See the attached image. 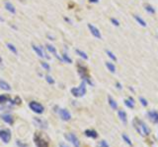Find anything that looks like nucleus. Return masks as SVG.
Wrapping results in <instances>:
<instances>
[{
    "label": "nucleus",
    "mask_w": 158,
    "mask_h": 147,
    "mask_svg": "<svg viewBox=\"0 0 158 147\" xmlns=\"http://www.w3.org/2000/svg\"><path fill=\"white\" fill-rule=\"evenodd\" d=\"M132 124H133V126L136 130V131L138 133H140L141 135H148L150 133V130L147 128V125L142 121L138 120V119H133Z\"/></svg>",
    "instance_id": "f257e3e1"
},
{
    "label": "nucleus",
    "mask_w": 158,
    "mask_h": 147,
    "mask_svg": "<svg viewBox=\"0 0 158 147\" xmlns=\"http://www.w3.org/2000/svg\"><path fill=\"white\" fill-rule=\"evenodd\" d=\"M71 93L75 97H82V96H84L85 93H86V82H85V81L81 82V84L79 85V87L71 88Z\"/></svg>",
    "instance_id": "f03ea898"
},
{
    "label": "nucleus",
    "mask_w": 158,
    "mask_h": 147,
    "mask_svg": "<svg viewBox=\"0 0 158 147\" xmlns=\"http://www.w3.org/2000/svg\"><path fill=\"white\" fill-rule=\"evenodd\" d=\"M29 107H30V109L32 110V111H34L35 113H37V114H42V113H44V111H45L44 106H43L42 104H40L39 102H36V101L30 102Z\"/></svg>",
    "instance_id": "7ed1b4c3"
},
{
    "label": "nucleus",
    "mask_w": 158,
    "mask_h": 147,
    "mask_svg": "<svg viewBox=\"0 0 158 147\" xmlns=\"http://www.w3.org/2000/svg\"><path fill=\"white\" fill-rule=\"evenodd\" d=\"M34 141L36 143L37 147H49V143L48 141H45V139L42 137V135L40 133H36L34 136Z\"/></svg>",
    "instance_id": "20e7f679"
},
{
    "label": "nucleus",
    "mask_w": 158,
    "mask_h": 147,
    "mask_svg": "<svg viewBox=\"0 0 158 147\" xmlns=\"http://www.w3.org/2000/svg\"><path fill=\"white\" fill-rule=\"evenodd\" d=\"M64 136H65V138L67 139L68 141H70L72 144H73L74 147H79V146H80L79 139L76 137V135H75V134H73V133H66Z\"/></svg>",
    "instance_id": "39448f33"
},
{
    "label": "nucleus",
    "mask_w": 158,
    "mask_h": 147,
    "mask_svg": "<svg viewBox=\"0 0 158 147\" xmlns=\"http://www.w3.org/2000/svg\"><path fill=\"white\" fill-rule=\"evenodd\" d=\"M0 138L2 139V141L4 143H8L10 141V138H11V133L8 130H2L0 131Z\"/></svg>",
    "instance_id": "423d86ee"
},
{
    "label": "nucleus",
    "mask_w": 158,
    "mask_h": 147,
    "mask_svg": "<svg viewBox=\"0 0 158 147\" xmlns=\"http://www.w3.org/2000/svg\"><path fill=\"white\" fill-rule=\"evenodd\" d=\"M34 122L36 123V125L40 126L41 129L43 130H45L48 129V122L42 118H39V117H34Z\"/></svg>",
    "instance_id": "0eeeda50"
},
{
    "label": "nucleus",
    "mask_w": 158,
    "mask_h": 147,
    "mask_svg": "<svg viewBox=\"0 0 158 147\" xmlns=\"http://www.w3.org/2000/svg\"><path fill=\"white\" fill-rule=\"evenodd\" d=\"M59 113V116L63 121H69L71 119V114L68 112L66 109H60L58 111Z\"/></svg>",
    "instance_id": "6e6552de"
},
{
    "label": "nucleus",
    "mask_w": 158,
    "mask_h": 147,
    "mask_svg": "<svg viewBox=\"0 0 158 147\" xmlns=\"http://www.w3.org/2000/svg\"><path fill=\"white\" fill-rule=\"evenodd\" d=\"M45 47H46V50L49 51V52H51V53H52V54L56 56V58H57L59 61H63L62 60V58L59 56V55L57 54V49H56V47L53 46V45H51V44H46L45 45Z\"/></svg>",
    "instance_id": "1a4fd4ad"
},
{
    "label": "nucleus",
    "mask_w": 158,
    "mask_h": 147,
    "mask_svg": "<svg viewBox=\"0 0 158 147\" xmlns=\"http://www.w3.org/2000/svg\"><path fill=\"white\" fill-rule=\"evenodd\" d=\"M88 27H89V30H90L91 33H92V34H93L95 37L100 38V39H101V37H102L101 33H100L99 30H98L96 27H94V26H93V25H91V24H88Z\"/></svg>",
    "instance_id": "9d476101"
},
{
    "label": "nucleus",
    "mask_w": 158,
    "mask_h": 147,
    "mask_svg": "<svg viewBox=\"0 0 158 147\" xmlns=\"http://www.w3.org/2000/svg\"><path fill=\"white\" fill-rule=\"evenodd\" d=\"M148 118H149V120L151 121L152 123L154 124H158V113L156 111H149L148 113Z\"/></svg>",
    "instance_id": "9b49d317"
},
{
    "label": "nucleus",
    "mask_w": 158,
    "mask_h": 147,
    "mask_svg": "<svg viewBox=\"0 0 158 147\" xmlns=\"http://www.w3.org/2000/svg\"><path fill=\"white\" fill-rule=\"evenodd\" d=\"M1 118H2V120L4 121L6 124H8V125H12V124L14 123V119H13V117H12L10 114L1 115Z\"/></svg>",
    "instance_id": "f8f14e48"
},
{
    "label": "nucleus",
    "mask_w": 158,
    "mask_h": 147,
    "mask_svg": "<svg viewBox=\"0 0 158 147\" xmlns=\"http://www.w3.org/2000/svg\"><path fill=\"white\" fill-rule=\"evenodd\" d=\"M32 48H33V50L37 53V55H38L39 57H41V58H44V57H45V53L43 52L42 47H40V46H37V45L33 44V45H32Z\"/></svg>",
    "instance_id": "ddd939ff"
},
{
    "label": "nucleus",
    "mask_w": 158,
    "mask_h": 147,
    "mask_svg": "<svg viewBox=\"0 0 158 147\" xmlns=\"http://www.w3.org/2000/svg\"><path fill=\"white\" fill-rule=\"evenodd\" d=\"M0 88L3 89V90H6V91L11 90L10 84H9L7 82H5V81H3V80H0Z\"/></svg>",
    "instance_id": "4468645a"
},
{
    "label": "nucleus",
    "mask_w": 158,
    "mask_h": 147,
    "mask_svg": "<svg viewBox=\"0 0 158 147\" xmlns=\"http://www.w3.org/2000/svg\"><path fill=\"white\" fill-rule=\"evenodd\" d=\"M5 8H6V10L8 12H10L11 14H15V13H16V8H15V6L13 5L11 2H6Z\"/></svg>",
    "instance_id": "2eb2a0df"
},
{
    "label": "nucleus",
    "mask_w": 158,
    "mask_h": 147,
    "mask_svg": "<svg viewBox=\"0 0 158 147\" xmlns=\"http://www.w3.org/2000/svg\"><path fill=\"white\" fill-rule=\"evenodd\" d=\"M119 118L121 119V121L124 123V125H127L128 119H127V114H125L124 111H123V110H120V111H119Z\"/></svg>",
    "instance_id": "dca6fc26"
},
{
    "label": "nucleus",
    "mask_w": 158,
    "mask_h": 147,
    "mask_svg": "<svg viewBox=\"0 0 158 147\" xmlns=\"http://www.w3.org/2000/svg\"><path fill=\"white\" fill-rule=\"evenodd\" d=\"M85 135L91 137V138H97L98 133H97V131H93V130H87V131H85Z\"/></svg>",
    "instance_id": "f3484780"
},
{
    "label": "nucleus",
    "mask_w": 158,
    "mask_h": 147,
    "mask_svg": "<svg viewBox=\"0 0 158 147\" xmlns=\"http://www.w3.org/2000/svg\"><path fill=\"white\" fill-rule=\"evenodd\" d=\"M108 101H109L110 106L112 107V109H117V108H118V104L116 103V101H115V100H114L111 96H109V97H108Z\"/></svg>",
    "instance_id": "a211bd4d"
},
{
    "label": "nucleus",
    "mask_w": 158,
    "mask_h": 147,
    "mask_svg": "<svg viewBox=\"0 0 158 147\" xmlns=\"http://www.w3.org/2000/svg\"><path fill=\"white\" fill-rule=\"evenodd\" d=\"M124 104H125L129 108H130V109L135 108V101H133V99L131 97H130L129 100H125V101H124Z\"/></svg>",
    "instance_id": "6ab92c4d"
},
{
    "label": "nucleus",
    "mask_w": 158,
    "mask_h": 147,
    "mask_svg": "<svg viewBox=\"0 0 158 147\" xmlns=\"http://www.w3.org/2000/svg\"><path fill=\"white\" fill-rule=\"evenodd\" d=\"M7 47H8V49L11 51V52H13L15 55L18 54V51H17V48L15 47V45H13L12 43H7Z\"/></svg>",
    "instance_id": "aec40b11"
},
{
    "label": "nucleus",
    "mask_w": 158,
    "mask_h": 147,
    "mask_svg": "<svg viewBox=\"0 0 158 147\" xmlns=\"http://www.w3.org/2000/svg\"><path fill=\"white\" fill-rule=\"evenodd\" d=\"M106 67H107L108 70L111 72V73H115V72H116V68H115V66H114L112 63L107 62V63H106Z\"/></svg>",
    "instance_id": "412c9836"
},
{
    "label": "nucleus",
    "mask_w": 158,
    "mask_h": 147,
    "mask_svg": "<svg viewBox=\"0 0 158 147\" xmlns=\"http://www.w3.org/2000/svg\"><path fill=\"white\" fill-rule=\"evenodd\" d=\"M75 51H76V53H77V54H78L80 57H82L83 59H85V60H87V59H88V56L86 55V53H85V52L81 51V50H79V49H76Z\"/></svg>",
    "instance_id": "4be33fe9"
},
{
    "label": "nucleus",
    "mask_w": 158,
    "mask_h": 147,
    "mask_svg": "<svg viewBox=\"0 0 158 147\" xmlns=\"http://www.w3.org/2000/svg\"><path fill=\"white\" fill-rule=\"evenodd\" d=\"M135 19H136V21H137V23H139L142 27H146V23L144 22L142 19H141L140 17H138V16H136V15H135Z\"/></svg>",
    "instance_id": "5701e85b"
},
{
    "label": "nucleus",
    "mask_w": 158,
    "mask_h": 147,
    "mask_svg": "<svg viewBox=\"0 0 158 147\" xmlns=\"http://www.w3.org/2000/svg\"><path fill=\"white\" fill-rule=\"evenodd\" d=\"M62 60L65 61V62L68 63V64H71V63H72V60L68 57V55L66 54V53H63V54H62Z\"/></svg>",
    "instance_id": "b1692460"
},
{
    "label": "nucleus",
    "mask_w": 158,
    "mask_h": 147,
    "mask_svg": "<svg viewBox=\"0 0 158 147\" xmlns=\"http://www.w3.org/2000/svg\"><path fill=\"white\" fill-rule=\"evenodd\" d=\"M41 65H42V67L45 69V70H46V71H51V67H50V65L48 64V63H45V62H42L41 63Z\"/></svg>",
    "instance_id": "393cba45"
},
{
    "label": "nucleus",
    "mask_w": 158,
    "mask_h": 147,
    "mask_svg": "<svg viewBox=\"0 0 158 147\" xmlns=\"http://www.w3.org/2000/svg\"><path fill=\"white\" fill-rule=\"evenodd\" d=\"M45 81L49 82L50 84H54V80L51 76H45Z\"/></svg>",
    "instance_id": "a878e982"
},
{
    "label": "nucleus",
    "mask_w": 158,
    "mask_h": 147,
    "mask_svg": "<svg viewBox=\"0 0 158 147\" xmlns=\"http://www.w3.org/2000/svg\"><path fill=\"white\" fill-rule=\"evenodd\" d=\"M122 137H123V139H124V141L127 142L129 145H132V143H131V141H130V139L128 137V136L125 135V134H123V135H122Z\"/></svg>",
    "instance_id": "bb28decb"
},
{
    "label": "nucleus",
    "mask_w": 158,
    "mask_h": 147,
    "mask_svg": "<svg viewBox=\"0 0 158 147\" xmlns=\"http://www.w3.org/2000/svg\"><path fill=\"white\" fill-rule=\"evenodd\" d=\"M106 53L109 55V57H110L111 59H113L114 61H117V58H116V56H115V55H114L113 53L110 51V50H106Z\"/></svg>",
    "instance_id": "cd10ccee"
},
{
    "label": "nucleus",
    "mask_w": 158,
    "mask_h": 147,
    "mask_svg": "<svg viewBox=\"0 0 158 147\" xmlns=\"http://www.w3.org/2000/svg\"><path fill=\"white\" fill-rule=\"evenodd\" d=\"M16 144H17L19 147H29L27 144H24V143H22L20 140H17V141H16Z\"/></svg>",
    "instance_id": "c85d7f7f"
},
{
    "label": "nucleus",
    "mask_w": 158,
    "mask_h": 147,
    "mask_svg": "<svg viewBox=\"0 0 158 147\" xmlns=\"http://www.w3.org/2000/svg\"><path fill=\"white\" fill-rule=\"evenodd\" d=\"M99 147H109V145H108V143L105 140H102L100 142V144H99Z\"/></svg>",
    "instance_id": "c756f323"
},
{
    "label": "nucleus",
    "mask_w": 158,
    "mask_h": 147,
    "mask_svg": "<svg viewBox=\"0 0 158 147\" xmlns=\"http://www.w3.org/2000/svg\"><path fill=\"white\" fill-rule=\"evenodd\" d=\"M139 101H140L141 104H142L143 106H147V104H148V103H147V101L143 97H139Z\"/></svg>",
    "instance_id": "7c9ffc66"
},
{
    "label": "nucleus",
    "mask_w": 158,
    "mask_h": 147,
    "mask_svg": "<svg viewBox=\"0 0 158 147\" xmlns=\"http://www.w3.org/2000/svg\"><path fill=\"white\" fill-rule=\"evenodd\" d=\"M145 9H146V11H148L149 12V13H154V12H155V10H154V9H153L152 7H151V6H146V8H145Z\"/></svg>",
    "instance_id": "2f4dec72"
},
{
    "label": "nucleus",
    "mask_w": 158,
    "mask_h": 147,
    "mask_svg": "<svg viewBox=\"0 0 158 147\" xmlns=\"http://www.w3.org/2000/svg\"><path fill=\"white\" fill-rule=\"evenodd\" d=\"M111 21H112V23H113L114 25H116V26H119V25H120V24H119V21H117V20H115V19H112Z\"/></svg>",
    "instance_id": "473e14b6"
},
{
    "label": "nucleus",
    "mask_w": 158,
    "mask_h": 147,
    "mask_svg": "<svg viewBox=\"0 0 158 147\" xmlns=\"http://www.w3.org/2000/svg\"><path fill=\"white\" fill-rule=\"evenodd\" d=\"M59 147H69L68 145L64 144V143H59Z\"/></svg>",
    "instance_id": "72a5a7b5"
},
{
    "label": "nucleus",
    "mask_w": 158,
    "mask_h": 147,
    "mask_svg": "<svg viewBox=\"0 0 158 147\" xmlns=\"http://www.w3.org/2000/svg\"><path fill=\"white\" fill-rule=\"evenodd\" d=\"M90 2H93V3H97L98 2V0H89Z\"/></svg>",
    "instance_id": "f704fd0d"
},
{
    "label": "nucleus",
    "mask_w": 158,
    "mask_h": 147,
    "mask_svg": "<svg viewBox=\"0 0 158 147\" xmlns=\"http://www.w3.org/2000/svg\"><path fill=\"white\" fill-rule=\"evenodd\" d=\"M117 85H118V88H120V89H121V88H122V86H121V84H120V83H117Z\"/></svg>",
    "instance_id": "c9c22d12"
},
{
    "label": "nucleus",
    "mask_w": 158,
    "mask_h": 147,
    "mask_svg": "<svg viewBox=\"0 0 158 147\" xmlns=\"http://www.w3.org/2000/svg\"><path fill=\"white\" fill-rule=\"evenodd\" d=\"M1 63H2V58L0 57V64H1Z\"/></svg>",
    "instance_id": "e433bc0d"
},
{
    "label": "nucleus",
    "mask_w": 158,
    "mask_h": 147,
    "mask_svg": "<svg viewBox=\"0 0 158 147\" xmlns=\"http://www.w3.org/2000/svg\"><path fill=\"white\" fill-rule=\"evenodd\" d=\"M0 21H2V22H3V19H2V18H0Z\"/></svg>",
    "instance_id": "4c0bfd02"
},
{
    "label": "nucleus",
    "mask_w": 158,
    "mask_h": 147,
    "mask_svg": "<svg viewBox=\"0 0 158 147\" xmlns=\"http://www.w3.org/2000/svg\"><path fill=\"white\" fill-rule=\"evenodd\" d=\"M0 110H1V108H0Z\"/></svg>",
    "instance_id": "58836bf2"
}]
</instances>
